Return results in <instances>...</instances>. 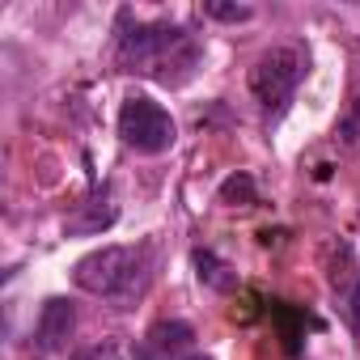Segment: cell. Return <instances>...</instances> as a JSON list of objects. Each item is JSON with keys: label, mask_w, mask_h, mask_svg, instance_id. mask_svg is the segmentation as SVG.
Instances as JSON below:
<instances>
[{"label": "cell", "mask_w": 360, "mask_h": 360, "mask_svg": "<svg viewBox=\"0 0 360 360\" xmlns=\"http://www.w3.org/2000/svg\"><path fill=\"white\" fill-rule=\"evenodd\" d=\"M72 284L89 297H102V301H115L119 309H127L148 284V246H102V250L77 259Z\"/></svg>", "instance_id": "1"}, {"label": "cell", "mask_w": 360, "mask_h": 360, "mask_svg": "<svg viewBox=\"0 0 360 360\" xmlns=\"http://www.w3.org/2000/svg\"><path fill=\"white\" fill-rule=\"evenodd\" d=\"M119 64L127 72H153L161 81H169L165 64H174L178 56L183 60H195V47H191V34L183 26H169V22H136L119 34Z\"/></svg>", "instance_id": "2"}, {"label": "cell", "mask_w": 360, "mask_h": 360, "mask_svg": "<svg viewBox=\"0 0 360 360\" xmlns=\"http://www.w3.org/2000/svg\"><path fill=\"white\" fill-rule=\"evenodd\" d=\"M305 72H309L305 47L280 43V47H271V51H263V56L255 60V68H250V94L259 98V106H263L271 119H280V115L288 110L297 85L305 81Z\"/></svg>", "instance_id": "3"}, {"label": "cell", "mask_w": 360, "mask_h": 360, "mask_svg": "<svg viewBox=\"0 0 360 360\" xmlns=\"http://www.w3.org/2000/svg\"><path fill=\"white\" fill-rule=\"evenodd\" d=\"M119 136L127 148L144 153V157H157V153H169L174 140H178V123L174 115L153 102V98H127L119 106Z\"/></svg>", "instance_id": "4"}, {"label": "cell", "mask_w": 360, "mask_h": 360, "mask_svg": "<svg viewBox=\"0 0 360 360\" xmlns=\"http://www.w3.org/2000/svg\"><path fill=\"white\" fill-rule=\"evenodd\" d=\"M330 301L339 309V318L347 322L352 335H360V259H356V246L352 242H339L335 246V259H330Z\"/></svg>", "instance_id": "5"}, {"label": "cell", "mask_w": 360, "mask_h": 360, "mask_svg": "<svg viewBox=\"0 0 360 360\" xmlns=\"http://www.w3.org/2000/svg\"><path fill=\"white\" fill-rule=\"evenodd\" d=\"M187 356H195V330L191 322H178V318L148 326L131 352V360H187Z\"/></svg>", "instance_id": "6"}, {"label": "cell", "mask_w": 360, "mask_h": 360, "mask_svg": "<svg viewBox=\"0 0 360 360\" xmlns=\"http://www.w3.org/2000/svg\"><path fill=\"white\" fill-rule=\"evenodd\" d=\"M72 330H77V305H72L68 297L43 301V314H39V322H34V347H39L43 356H56V352L68 347Z\"/></svg>", "instance_id": "7"}, {"label": "cell", "mask_w": 360, "mask_h": 360, "mask_svg": "<svg viewBox=\"0 0 360 360\" xmlns=\"http://www.w3.org/2000/svg\"><path fill=\"white\" fill-rule=\"evenodd\" d=\"M195 267H200V280H204L208 288H217V292H229V288H238V276H233V267H229L225 259H217L212 250H195Z\"/></svg>", "instance_id": "8"}, {"label": "cell", "mask_w": 360, "mask_h": 360, "mask_svg": "<svg viewBox=\"0 0 360 360\" xmlns=\"http://www.w3.org/2000/svg\"><path fill=\"white\" fill-rule=\"evenodd\" d=\"M94 204H98V195H94L89 204H81L85 217H72V221H68V233H102V229H110V225L119 221V208H115L110 200H106L102 208H94Z\"/></svg>", "instance_id": "9"}, {"label": "cell", "mask_w": 360, "mask_h": 360, "mask_svg": "<svg viewBox=\"0 0 360 360\" xmlns=\"http://www.w3.org/2000/svg\"><path fill=\"white\" fill-rule=\"evenodd\" d=\"M221 200L233 204V208H238V204H242V208L255 204V183H250V174H229L225 183H221Z\"/></svg>", "instance_id": "10"}, {"label": "cell", "mask_w": 360, "mask_h": 360, "mask_svg": "<svg viewBox=\"0 0 360 360\" xmlns=\"http://www.w3.org/2000/svg\"><path fill=\"white\" fill-rule=\"evenodd\" d=\"M204 18L238 26V22H250V18H255V9H250V5H221V0H208V5H204Z\"/></svg>", "instance_id": "11"}, {"label": "cell", "mask_w": 360, "mask_h": 360, "mask_svg": "<svg viewBox=\"0 0 360 360\" xmlns=\"http://www.w3.org/2000/svg\"><path fill=\"white\" fill-rule=\"evenodd\" d=\"M72 360H123V343H119V339H102V343L81 347Z\"/></svg>", "instance_id": "12"}, {"label": "cell", "mask_w": 360, "mask_h": 360, "mask_svg": "<svg viewBox=\"0 0 360 360\" xmlns=\"http://www.w3.org/2000/svg\"><path fill=\"white\" fill-rule=\"evenodd\" d=\"M339 136H343V140H356V136H360V102H356V110H352V119H343V127H339Z\"/></svg>", "instance_id": "13"}, {"label": "cell", "mask_w": 360, "mask_h": 360, "mask_svg": "<svg viewBox=\"0 0 360 360\" xmlns=\"http://www.w3.org/2000/svg\"><path fill=\"white\" fill-rule=\"evenodd\" d=\"M187 360H208V356H200V352H195V356H187Z\"/></svg>", "instance_id": "14"}]
</instances>
